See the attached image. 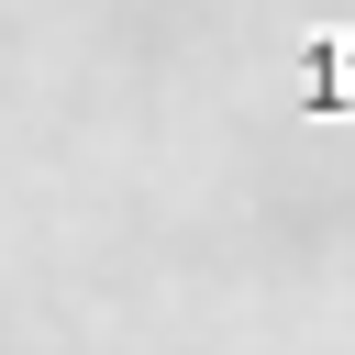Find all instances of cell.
I'll return each mask as SVG.
<instances>
[{
  "label": "cell",
  "instance_id": "6da1fadb",
  "mask_svg": "<svg viewBox=\"0 0 355 355\" xmlns=\"http://www.w3.org/2000/svg\"><path fill=\"white\" fill-rule=\"evenodd\" d=\"M311 111H355V22L311 55Z\"/></svg>",
  "mask_w": 355,
  "mask_h": 355
}]
</instances>
